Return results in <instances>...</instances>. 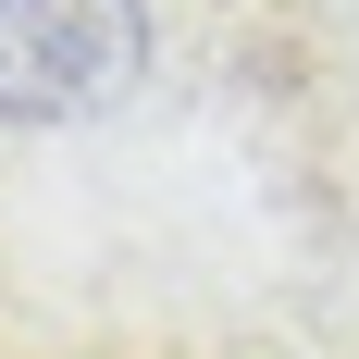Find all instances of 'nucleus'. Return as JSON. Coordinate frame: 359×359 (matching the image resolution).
I'll return each instance as SVG.
<instances>
[{
    "mask_svg": "<svg viewBox=\"0 0 359 359\" xmlns=\"http://www.w3.org/2000/svg\"><path fill=\"white\" fill-rule=\"evenodd\" d=\"M149 87V0H0V124H100Z\"/></svg>",
    "mask_w": 359,
    "mask_h": 359,
    "instance_id": "nucleus-1",
    "label": "nucleus"
}]
</instances>
